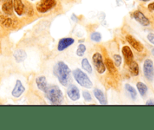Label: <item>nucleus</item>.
Returning <instances> with one entry per match:
<instances>
[{"label": "nucleus", "instance_id": "nucleus-1", "mask_svg": "<svg viewBox=\"0 0 154 130\" xmlns=\"http://www.w3.org/2000/svg\"><path fill=\"white\" fill-rule=\"evenodd\" d=\"M54 73L63 86H67L71 80V70L68 65L63 61H59L54 67Z\"/></svg>", "mask_w": 154, "mask_h": 130}, {"label": "nucleus", "instance_id": "nucleus-2", "mask_svg": "<svg viewBox=\"0 0 154 130\" xmlns=\"http://www.w3.org/2000/svg\"><path fill=\"white\" fill-rule=\"evenodd\" d=\"M46 97L54 104H60L63 101V94L57 86H48L45 91Z\"/></svg>", "mask_w": 154, "mask_h": 130}, {"label": "nucleus", "instance_id": "nucleus-3", "mask_svg": "<svg viewBox=\"0 0 154 130\" xmlns=\"http://www.w3.org/2000/svg\"><path fill=\"white\" fill-rule=\"evenodd\" d=\"M73 76L75 79V80L78 82V84L82 87L86 88V89H90V88L93 87V83H92L90 79L81 70H75L73 71Z\"/></svg>", "mask_w": 154, "mask_h": 130}, {"label": "nucleus", "instance_id": "nucleus-4", "mask_svg": "<svg viewBox=\"0 0 154 130\" xmlns=\"http://www.w3.org/2000/svg\"><path fill=\"white\" fill-rule=\"evenodd\" d=\"M56 5L55 0H41L37 4L36 8L40 13H45Z\"/></svg>", "mask_w": 154, "mask_h": 130}, {"label": "nucleus", "instance_id": "nucleus-5", "mask_svg": "<svg viewBox=\"0 0 154 130\" xmlns=\"http://www.w3.org/2000/svg\"><path fill=\"white\" fill-rule=\"evenodd\" d=\"M93 62L94 63V66L96 67V70L100 74L104 73L105 72V65L102 60V56L100 53H95L93 55Z\"/></svg>", "mask_w": 154, "mask_h": 130}, {"label": "nucleus", "instance_id": "nucleus-6", "mask_svg": "<svg viewBox=\"0 0 154 130\" xmlns=\"http://www.w3.org/2000/svg\"><path fill=\"white\" fill-rule=\"evenodd\" d=\"M144 76L149 80L152 81L153 80L154 76V70H153V61L150 59H147L145 60L144 63Z\"/></svg>", "mask_w": 154, "mask_h": 130}, {"label": "nucleus", "instance_id": "nucleus-7", "mask_svg": "<svg viewBox=\"0 0 154 130\" xmlns=\"http://www.w3.org/2000/svg\"><path fill=\"white\" fill-rule=\"evenodd\" d=\"M133 18H135V21H138L140 24L144 26V27H147V26L150 25V21H149L148 18L144 15L141 11H136L133 13L132 15Z\"/></svg>", "mask_w": 154, "mask_h": 130}, {"label": "nucleus", "instance_id": "nucleus-8", "mask_svg": "<svg viewBox=\"0 0 154 130\" xmlns=\"http://www.w3.org/2000/svg\"><path fill=\"white\" fill-rule=\"evenodd\" d=\"M67 95L72 101H78L80 98V91L75 85H70L67 89Z\"/></svg>", "mask_w": 154, "mask_h": 130}, {"label": "nucleus", "instance_id": "nucleus-9", "mask_svg": "<svg viewBox=\"0 0 154 130\" xmlns=\"http://www.w3.org/2000/svg\"><path fill=\"white\" fill-rule=\"evenodd\" d=\"M126 38L127 42H129V43L132 45V47H133L137 51L141 52V51L144 50V46H143L142 44H141L139 41L137 40L135 38H134L133 36H131V35H127Z\"/></svg>", "mask_w": 154, "mask_h": 130}, {"label": "nucleus", "instance_id": "nucleus-10", "mask_svg": "<svg viewBox=\"0 0 154 130\" xmlns=\"http://www.w3.org/2000/svg\"><path fill=\"white\" fill-rule=\"evenodd\" d=\"M74 42H75V40H74V39H72V38H63V39H61L59 41L57 49L60 51H63V50H65L66 48H67L68 47L72 45Z\"/></svg>", "mask_w": 154, "mask_h": 130}, {"label": "nucleus", "instance_id": "nucleus-11", "mask_svg": "<svg viewBox=\"0 0 154 130\" xmlns=\"http://www.w3.org/2000/svg\"><path fill=\"white\" fill-rule=\"evenodd\" d=\"M24 91H25V88L23 86L22 83L20 82V80H17L16 84H15L14 88L13 91H12L11 94L15 98H19L22 95V94L23 93Z\"/></svg>", "mask_w": 154, "mask_h": 130}, {"label": "nucleus", "instance_id": "nucleus-12", "mask_svg": "<svg viewBox=\"0 0 154 130\" xmlns=\"http://www.w3.org/2000/svg\"><path fill=\"white\" fill-rule=\"evenodd\" d=\"M122 52H123V56L125 57V60H126L127 65L129 63H130L133 60L134 55L133 53H132V50L129 48V46H124L123 48H122Z\"/></svg>", "mask_w": 154, "mask_h": 130}, {"label": "nucleus", "instance_id": "nucleus-13", "mask_svg": "<svg viewBox=\"0 0 154 130\" xmlns=\"http://www.w3.org/2000/svg\"><path fill=\"white\" fill-rule=\"evenodd\" d=\"M93 93H94L95 97L97 98L98 101H99L101 104H107V100L106 98H105V94L103 93L102 91H101L100 89H95L93 90Z\"/></svg>", "mask_w": 154, "mask_h": 130}, {"label": "nucleus", "instance_id": "nucleus-14", "mask_svg": "<svg viewBox=\"0 0 154 130\" xmlns=\"http://www.w3.org/2000/svg\"><path fill=\"white\" fill-rule=\"evenodd\" d=\"M36 84H37L38 88L40 90L43 91L44 92H45L47 88H48V85H47V80L45 78V76H41L38 77L36 79Z\"/></svg>", "mask_w": 154, "mask_h": 130}, {"label": "nucleus", "instance_id": "nucleus-15", "mask_svg": "<svg viewBox=\"0 0 154 130\" xmlns=\"http://www.w3.org/2000/svg\"><path fill=\"white\" fill-rule=\"evenodd\" d=\"M13 6L14 10L18 15H22L24 11V5L23 4L21 0H14Z\"/></svg>", "mask_w": 154, "mask_h": 130}, {"label": "nucleus", "instance_id": "nucleus-16", "mask_svg": "<svg viewBox=\"0 0 154 130\" xmlns=\"http://www.w3.org/2000/svg\"><path fill=\"white\" fill-rule=\"evenodd\" d=\"M14 57L15 60L17 63H20V62L23 61L26 57V53L23 51V50L18 49L16 50L14 53Z\"/></svg>", "mask_w": 154, "mask_h": 130}, {"label": "nucleus", "instance_id": "nucleus-17", "mask_svg": "<svg viewBox=\"0 0 154 130\" xmlns=\"http://www.w3.org/2000/svg\"><path fill=\"white\" fill-rule=\"evenodd\" d=\"M2 11L6 15H11L13 11V1L12 0H5L2 5Z\"/></svg>", "mask_w": 154, "mask_h": 130}, {"label": "nucleus", "instance_id": "nucleus-18", "mask_svg": "<svg viewBox=\"0 0 154 130\" xmlns=\"http://www.w3.org/2000/svg\"><path fill=\"white\" fill-rule=\"evenodd\" d=\"M129 68V70H130L131 73L133 76H138V73H139V67H138V64L135 61V60H132L130 63L128 64Z\"/></svg>", "mask_w": 154, "mask_h": 130}, {"label": "nucleus", "instance_id": "nucleus-19", "mask_svg": "<svg viewBox=\"0 0 154 130\" xmlns=\"http://www.w3.org/2000/svg\"><path fill=\"white\" fill-rule=\"evenodd\" d=\"M136 86H137V89H138L140 95H141V96H144V95L147 94V90H148V89H147V86H146L144 83H141V82H138V83H137Z\"/></svg>", "mask_w": 154, "mask_h": 130}, {"label": "nucleus", "instance_id": "nucleus-20", "mask_svg": "<svg viewBox=\"0 0 154 130\" xmlns=\"http://www.w3.org/2000/svg\"><path fill=\"white\" fill-rule=\"evenodd\" d=\"M81 66H82L83 69L85 70L89 73H91L92 71H93L91 65H90V62H89V60L87 58H84L81 60Z\"/></svg>", "mask_w": 154, "mask_h": 130}, {"label": "nucleus", "instance_id": "nucleus-21", "mask_svg": "<svg viewBox=\"0 0 154 130\" xmlns=\"http://www.w3.org/2000/svg\"><path fill=\"white\" fill-rule=\"evenodd\" d=\"M125 88H126V91L130 94L131 98H132L133 100H135L137 97V92L136 90L135 89V88L132 87V86H130L129 84H126L125 85Z\"/></svg>", "mask_w": 154, "mask_h": 130}, {"label": "nucleus", "instance_id": "nucleus-22", "mask_svg": "<svg viewBox=\"0 0 154 130\" xmlns=\"http://www.w3.org/2000/svg\"><path fill=\"white\" fill-rule=\"evenodd\" d=\"M105 66L107 67V69L108 70V71H109L110 73H111V74H114L116 73V69H115V67H114V63H113V62L111 61L110 59H107L106 60H105Z\"/></svg>", "mask_w": 154, "mask_h": 130}, {"label": "nucleus", "instance_id": "nucleus-23", "mask_svg": "<svg viewBox=\"0 0 154 130\" xmlns=\"http://www.w3.org/2000/svg\"><path fill=\"white\" fill-rule=\"evenodd\" d=\"M12 23L13 22H12L11 19H10V18H4V17H2V18H0V24H1L2 25L4 26V27H11Z\"/></svg>", "mask_w": 154, "mask_h": 130}, {"label": "nucleus", "instance_id": "nucleus-24", "mask_svg": "<svg viewBox=\"0 0 154 130\" xmlns=\"http://www.w3.org/2000/svg\"><path fill=\"white\" fill-rule=\"evenodd\" d=\"M86 51V46L84 44H80L78 47V49H77L76 54L77 55L79 56V57H83Z\"/></svg>", "mask_w": 154, "mask_h": 130}, {"label": "nucleus", "instance_id": "nucleus-25", "mask_svg": "<svg viewBox=\"0 0 154 130\" xmlns=\"http://www.w3.org/2000/svg\"><path fill=\"white\" fill-rule=\"evenodd\" d=\"M90 38H91L92 40L94 41V42H99V41H101V39H102V36H101L100 33H98V32H94V33H93L91 34Z\"/></svg>", "mask_w": 154, "mask_h": 130}, {"label": "nucleus", "instance_id": "nucleus-26", "mask_svg": "<svg viewBox=\"0 0 154 130\" xmlns=\"http://www.w3.org/2000/svg\"><path fill=\"white\" fill-rule=\"evenodd\" d=\"M114 63H115V66L120 67V65H121L122 57H120V55H119V54H114Z\"/></svg>", "mask_w": 154, "mask_h": 130}, {"label": "nucleus", "instance_id": "nucleus-27", "mask_svg": "<svg viewBox=\"0 0 154 130\" xmlns=\"http://www.w3.org/2000/svg\"><path fill=\"white\" fill-rule=\"evenodd\" d=\"M83 97H84V100L86 101H90L92 100V96L90 95V93L87 91H84L83 92Z\"/></svg>", "mask_w": 154, "mask_h": 130}, {"label": "nucleus", "instance_id": "nucleus-28", "mask_svg": "<svg viewBox=\"0 0 154 130\" xmlns=\"http://www.w3.org/2000/svg\"><path fill=\"white\" fill-rule=\"evenodd\" d=\"M147 37L149 42H150V43L153 44V45H154V33H148Z\"/></svg>", "mask_w": 154, "mask_h": 130}, {"label": "nucleus", "instance_id": "nucleus-29", "mask_svg": "<svg viewBox=\"0 0 154 130\" xmlns=\"http://www.w3.org/2000/svg\"><path fill=\"white\" fill-rule=\"evenodd\" d=\"M148 8L150 9V11H154V2L150 3L148 5Z\"/></svg>", "mask_w": 154, "mask_h": 130}, {"label": "nucleus", "instance_id": "nucleus-30", "mask_svg": "<svg viewBox=\"0 0 154 130\" xmlns=\"http://www.w3.org/2000/svg\"><path fill=\"white\" fill-rule=\"evenodd\" d=\"M146 104L147 105H154V101H152V100H149L148 101L146 102Z\"/></svg>", "mask_w": 154, "mask_h": 130}, {"label": "nucleus", "instance_id": "nucleus-31", "mask_svg": "<svg viewBox=\"0 0 154 130\" xmlns=\"http://www.w3.org/2000/svg\"><path fill=\"white\" fill-rule=\"evenodd\" d=\"M151 53H152V54H153V55L154 56V48H153V49H152Z\"/></svg>", "mask_w": 154, "mask_h": 130}, {"label": "nucleus", "instance_id": "nucleus-32", "mask_svg": "<svg viewBox=\"0 0 154 130\" xmlns=\"http://www.w3.org/2000/svg\"><path fill=\"white\" fill-rule=\"evenodd\" d=\"M141 1H142V2H148V1H150V0H141Z\"/></svg>", "mask_w": 154, "mask_h": 130}]
</instances>
